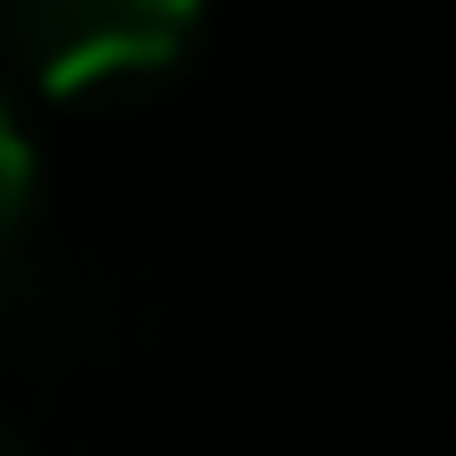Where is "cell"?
<instances>
[{
  "mask_svg": "<svg viewBox=\"0 0 456 456\" xmlns=\"http://www.w3.org/2000/svg\"><path fill=\"white\" fill-rule=\"evenodd\" d=\"M195 34L203 17L186 0H43L9 17V43L43 94H102V85L161 77L186 60Z\"/></svg>",
  "mask_w": 456,
  "mask_h": 456,
  "instance_id": "6da1fadb",
  "label": "cell"
},
{
  "mask_svg": "<svg viewBox=\"0 0 456 456\" xmlns=\"http://www.w3.org/2000/svg\"><path fill=\"white\" fill-rule=\"evenodd\" d=\"M26 195H34V152H26V135H17V110H9V94H0V237L17 228Z\"/></svg>",
  "mask_w": 456,
  "mask_h": 456,
  "instance_id": "7a4b0ae2",
  "label": "cell"
}]
</instances>
